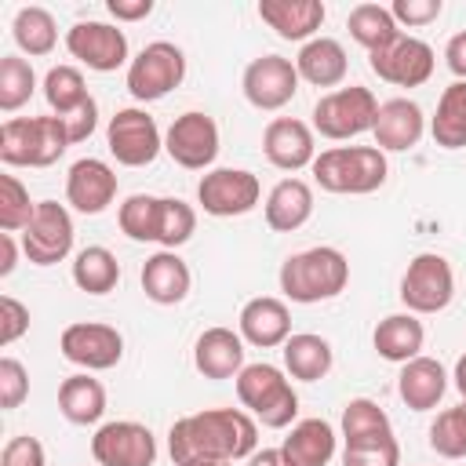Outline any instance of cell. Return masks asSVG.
<instances>
[{"label": "cell", "mask_w": 466, "mask_h": 466, "mask_svg": "<svg viewBox=\"0 0 466 466\" xmlns=\"http://www.w3.org/2000/svg\"><path fill=\"white\" fill-rule=\"evenodd\" d=\"M262 197L258 175L244 167H211L197 182V204L215 218H237L248 215Z\"/></svg>", "instance_id": "cell-10"}, {"label": "cell", "mask_w": 466, "mask_h": 466, "mask_svg": "<svg viewBox=\"0 0 466 466\" xmlns=\"http://www.w3.org/2000/svg\"><path fill=\"white\" fill-rule=\"evenodd\" d=\"M393 433L390 426V415L368 400V397H353L346 408H342V441L353 444V441H368V437H386Z\"/></svg>", "instance_id": "cell-38"}, {"label": "cell", "mask_w": 466, "mask_h": 466, "mask_svg": "<svg viewBox=\"0 0 466 466\" xmlns=\"http://www.w3.org/2000/svg\"><path fill=\"white\" fill-rule=\"evenodd\" d=\"M237 324H240V339L258 350H273L291 339V309L284 299H273V295L248 299Z\"/></svg>", "instance_id": "cell-20"}, {"label": "cell", "mask_w": 466, "mask_h": 466, "mask_svg": "<svg viewBox=\"0 0 466 466\" xmlns=\"http://www.w3.org/2000/svg\"><path fill=\"white\" fill-rule=\"evenodd\" d=\"M313 215V189L302 178H280L266 197V226L273 233H291Z\"/></svg>", "instance_id": "cell-29"}, {"label": "cell", "mask_w": 466, "mask_h": 466, "mask_svg": "<svg viewBox=\"0 0 466 466\" xmlns=\"http://www.w3.org/2000/svg\"><path fill=\"white\" fill-rule=\"evenodd\" d=\"M346 29H350V36L371 55V51H382L386 44H393L397 36H400V25L393 22V15H390V7H382V4H357L353 11H350V18H346Z\"/></svg>", "instance_id": "cell-35"}, {"label": "cell", "mask_w": 466, "mask_h": 466, "mask_svg": "<svg viewBox=\"0 0 466 466\" xmlns=\"http://www.w3.org/2000/svg\"><path fill=\"white\" fill-rule=\"evenodd\" d=\"M375 116H379V98L368 87L350 84V87H335L324 98H317L313 131L331 142H342V138H357V135L371 131Z\"/></svg>", "instance_id": "cell-6"}, {"label": "cell", "mask_w": 466, "mask_h": 466, "mask_svg": "<svg viewBox=\"0 0 466 466\" xmlns=\"http://www.w3.org/2000/svg\"><path fill=\"white\" fill-rule=\"evenodd\" d=\"M66 51L95 73H113L127 62V36L109 22H76L66 29Z\"/></svg>", "instance_id": "cell-17"}, {"label": "cell", "mask_w": 466, "mask_h": 466, "mask_svg": "<svg viewBox=\"0 0 466 466\" xmlns=\"http://www.w3.org/2000/svg\"><path fill=\"white\" fill-rule=\"evenodd\" d=\"M29 397V371L15 357H0V408L11 411Z\"/></svg>", "instance_id": "cell-44"}, {"label": "cell", "mask_w": 466, "mask_h": 466, "mask_svg": "<svg viewBox=\"0 0 466 466\" xmlns=\"http://www.w3.org/2000/svg\"><path fill=\"white\" fill-rule=\"evenodd\" d=\"M455 295V273L451 262L437 251H422L408 262L404 277H400V302L408 306V313H441L448 309Z\"/></svg>", "instance_id": "cell-8"}, {"label": "cell", "mask_w": 466, "mask_h": 466, "mask_svg": "<svg viewBox=\"0 0 466 466\" xmlns=\"http://www.w3.org/2000/svg\"><path fill=\"white\" fill-rule=\"evenodd\" d=\"M430 135L441 149H462L466 146V80H455L441 91L437 113L430 120Z\"/></svg>", "instance_id": "cell-32"}, {"label": "cell", "mask_w": 466, "mask_h": 466, "mask_svg": "<svg viewBox=\"0 0 466 466\" xmlns=\"http://www.w3.org/2000/svg\"><path fill=\"white\" fill-rule=\"evenodd\" d=\"M106 7L116 22H138V18L153 15V0H109Z\"/></svg>", "instance_id": "cell-49"}, {"label": "cell", "mask_w": 466, "mask_h": 466, "mask_svg": "<svg viewBox=\"0 0 466 466\" xmlns=\"http://www.w3.org/2000/svg\"><path fill=\"white\" fill-rule=\"evenodd\" d=\"M91 455L98 466H153L157 462V437L149 426L135 419H116L95 430Z\"/></svg>", "instance_id": "cell-13"}, {"label": "cell", "mask_w": 466, "mask_h": 466, "mask_svg": "<svg viewBox=\"0 0 466 466\" xmlns=\"http://www.w3.org/2000/svg\"><path fill=\"white\" fill-rule=\"evenodd\" d=\"M368 66H371V73H375L379 80H386V84L419 87V84H426V80L433 76L437 58H433V47H430L426 40L400 33V36H397L393 44H386L382 51H371V55H368Z\"/></svg>", "instance_id": "cell-15"}, {"label": "cell", "mask_w": 466, "mask_h": 466, "mask_svg": "<svg viewBox=\"0 0 466 466\" xmlns=\"http://www.w3.org/2000/svg\"><path fill=\"white\" fill-rule=\"evenodd\" d=\"M346 284H350V262L339 248H328V244L295 251L280 266V291L302 306L328 302L342 295Z\"/></svg>", "instance_id": "cell-2"}, {"label": "cell", "mask_w": 466, "mask_h": 466, "mask_svg": "<svg viewBox=\"0 0 466 466\" xmlns=\"http://www.w3.org/2000/svg\"><path fill=\"white\" fill-rule=\"evenodd\" d=\"M58 350L69 364L84 368V371H109L120 364L124 357V335L113 324H98V320H76L62 331Z\"/></svg>", "instance_id": "cell-12"}, {"label": "cell", "mask_w": 466, "mask_h": 466, "mask_svg": "<svg viewBox=\"0 0 466 466\" xmlns=\"http://www.w3.org/2000/svg\"><path fill=\"white\" fill-rule=\"evenodd\" d=\"M73 215L58 200H36L29 226L22 229V251L33 266H55L73 251Z\"/></svg>", "instance_id": "cell-11"}, {"label": "cell", "mask_w": 466, "mask_h": 466, "mask_svg": "<svg viewBox=\"0 0 466 466\" xmlns=\"http://www.w3.org/2000/svg\"><path fill=\"white\" fill-rule=\"evenodd\" d=\"M295 69H299V80L313 84V87H335L346 80V47L331 36H313L299 47L295 55Z\"/></svg>", "instance_id": "cell-28"}, {"label": "cell", "mask_w": 466, "mask_h": 466, "mask_svg": "<svg viewBox=\"0 0 466 466\" xmlns=\"http://www.w3.org/2000/svg\"><path fill=\"white\" fill-rule=\"evenodd\" d=\"M0 466H47V455H44V444L29 433L22 437H11L0 451Z\"/></svg>", "instance_id": "cell-47"}, {"label": "cell", "mask_w": 466, "mask_h": 466, "mask_svg": "<svg viewBox=\"0 0 466 466\" xmlns=\"http://www.w3.org/2000/svg\"><path fill=\"white\" fill-rule=\"evenodd\" d=\"M448 390V371L441 368V360L433 357H415L408 364H400V375H397V393L400 400L411 408V411H430L441 404Z\"/></svg>", "instance_id": "cell-27"}, {"label": "cell", "mask_w": 466, "mask_h": 466, "mask_svg": "<svg viewBox=\"0 0 466 466\" xmlns=\"http://www.w3.org/2000/svg\"><path fill=\"white\" fill-rule=\"evenodd\" d=\"M430 448L441 459H466V400L444 408L430 426Z\"/></svg>", "instance_id": "cell-40"}, {"label": "cell", "mask_w": 466, "mask_h": 466, "mask_svg": "<svg viewBox=\"0 0 466 466\" xmlns=\"http://www.w3.org/2000/svg\"><path fill=\"white\" fill-rule=\"evenodd\" d=\"M244 98L255 106V109H284L295 91H299V69L291 58L284 55H262V58H251L248 69H244Z\"/></svg>", "instance_id": "cell-16"}, {"label": "cell", "mask_w": 466, "mask_h": 466, "mask_svg": "<svg viewBox=\"0 0 466 466\" xmlns=\"http://www.w3.org/2000/svg\"><path fill=\"white\" fill-rule=\"evenodd\" d=\"M15 258H18L15 233H0V277H7L15 269Z\"/></svg>", "instance_id": "cell-51"}, {"label": "cell", "mask_w": 466, "mask_h": 466, "mask_svg": "<svg viewBox=\"0 0 466 466\" xmlns=\"http://www.w3.org/2000/svg\"><path fill=\"white\" fill-rule=\"evenodd\" d=\"M262 153L273 167L280 171H302L313 167L317 146H313V127L302 124L299 116H273L262 131Z\"/></svg>", "instance_id": "cell-18"}, {"label": "cell", "mask_w": 466, "mask_h": 466, "mask_svg": "<svg viewBox=\"0 0 466 466\" xmlns=\"http://www.w3.org/2000/svg\"><path fill=\"white\" fill-rule=\"evenodd\" d=\"M36 91V73L25 58L18 55H4L0 58V109L4 113H15L22 109Z\"/></svg>", "instance_id": "cell-39"}, {"label": "cell", "mask_w": 466, "mask_h": 466, "mask_svg": "<svg viewBox=\"0 0 466 466\" xmlns=\"http://www.w3.org/2000/svg\"><path fill=\"white\" fill-rule=\"evenodd\" d=\"M342 466H400V444L393 433L353 441L342 448Z\"/></svg>", "instance_id": "cell-43"}, {"label": "cell", "mask_w": 466, "mask_h": 466, "mask_svg": "<svg viewBox=\"0 0 466 466\" xmlns=\"http://www.w3.org/2000/svg\"><path fill=\"white\" fill-rule=\"evenodd\" d=\"M116 222H120V233L146 244L153 240L157 244V226H160V197H149V193H131L120 211H116Z\"/></svg>", "instance_id": "cell-37"}, {"label": "cell", "mask_w": 466, "mask_h": 466, "mask_svg": "<svg viewBox=\"0 0 466 466\" xmlns=\"http://www.w3.org/2000/svg\"><path fill=\"white\" fill-rule=\"evenodd\" d=\"M441 11H444L441 0H393L390 4V15L397 25H430L441 18Z\"/></svg>", "instance_id": "cell-45"}, {"label": "cell", "mask_w": 466, "mask_h": 466, "mask_svg": "<svg viewBox=\"0 0 466 466\" xmlns=\"http://www.w3.org/2000/svg\"><path fill=\"white\" fill-rule=\"evenodd\" d=\"M164 149H167V157L178 167L204 171L218 157V124L208 113L189 109V113H182V116L171 120V127L164 135Z\"/></svg>", "instance_id": "cell-14"}, {"label": "cell", "mask_w": 466, "mask_h": 466, "mask_svg": "<svg viewBox=\"0 0 466 466\" xmlns=\"http://www.w3.org/2000/svg\"><path fill=\"white\" fill-rule=\"evenodd\" d=\"M29 331V309L15 295H0V346L18 342Z\"/></svg>", "instance_id": "cell-46"}, {"label": "cell", "mask_w": 466, "mask_h": 466, "mask_svg": "<svg viewBox=\"0 0 466 466\" xmlns=\"http://www.w3.org/2000/svg\"><path fill=\"white\" fill-rule=\"evenodd\" d=\"M422 131H426V116H422V109L411 98H390V102H382L379 106V116H375V127H371L375 146L382 153H404V149L419 146Z\"/></svg>", "instance_id": "cell-21"}, {"label": "cell", "mask_w": 466, "mask_h": 466, "mask_svg": "<svg viewBox=\"0 0 466 466\" xmlns=\"http://www.w3.org/2000/svg\"><path fill=\"white\" fill-rule=\"evenodd\" d=\"M189 284H193V273L189 266L178 258V251H157L142 262V291L149 302L157 306H175L189 295Z\"/></svg>", "instance_id": "cell-24"}, {"label": "cell", "mask_w": 466, "mask_h": 466, "mask_svg": "<svg viewBox=\"0 0 466 466\" xmlns=\"http://www.w3.org/2000/svg\"><path fill=\"white\" fill-rule=\"evenodd\" d=\"M193 364L204 379H237L244 371V339L233 328H208L193 346Z\"/></svg>", "instance_id": "cell-22"}, {"label": "cell", "mask_w": 466, "mask_h": 466, "mask_svg": "<svg viewBox=\"0 0 466 466\" xmlns=\"http://www.w3.org/2000/svg\"><path fill=\"white\" fill-rule=\"evenodd\" d=\"M120 280V262L109 248L102 244H91L84 251H76L73 258V284L87 295H109Z\"/></svg>", "instance_id": "cell-34"}, {"label": "cell", "mask_w": 466, "mask_h": 466, "mask_svg": "<svg viewBox=\"0 0 466 466\" xmlns=\"http://www.w3.org/2000/svg\"><path fill=\"white\" fill-rule=\"evenodd\" d=\"M36 204L29 200V189L15 175H0V229L4 233H22L33 218Z\"/></svg>", "instance_id": "cell-42"}, {"label": "cell", "mask_w": 466, "mask_h": 466, "mask_svg": "<svg viewBox=\"0 0 466 466\" xmlns=\"http://www.w3.org/2000/svg\"><path fill=\"white\" fill-rule=\"evenodd\" d=\"M444 58H448V69H451L459 80H466V29H462V33H455V36L448 40Z\"/></svg>", "instance_id": "cell-50"}, {"label": "cell", "mask_w": 466, "mask_h": 466, "mask_svg": "<svg viewBox=\"0 0 466 466\" xmlns=\"http://www.w3.org/2000/svg\"><path fill=\"white\" fill-rule=\"evenodd\" d=\"M66 200L80 215H102L116 200V171L98 157L76 160L66 175Z\"/></svg>", "instance_id": "cell-19"}, {"label": "cell", "mask_w": 466, "mask_h": 466, "mask_svg": "<svg viewBox=\"0 0 466 466\" xmlns=\"http://www.w3.org/2000/svg\"><path fill=\"white\" fill-rule=\"evenodd\" d=\"M451 379H455V390H459V393H462V400H466V353L459 357V364H455V375H451Z\"/></svg>", "instance_id": "cell-53"}, {"label": "cell", "mask_w": 466, "mask_h": 466, "mask_svg": "<svg viewBox=\"0 0 466 466\" xmlns=\"http://www.w3.org/2000/svg\"><path fill=\"white\" fill-rule=\"evenodd\" d=\"M58 411L73 426H95L106 415V386L98 379H91L87 371L62 379V386H58Z\"/></svg>", "instance_id": "cell-31"}, {"label": "cell", "mask_w": 466, "mask_h": 466, "mask_svg": "<svg viewBox=\"0 0 466 466\" xmlns=\"http://www.w3.org/2000/svg\"><path fill=\"white\" fill-rule=\"evenodd\" d=\"M11 36H15V44H18L29 58H44V55H51L55 44H58L55 15H51L47 7H36V4L18 7L15 22H11Z\"/></svg>", "instance_id": "cell-33"}, {"label": "cell", "mask_w": 466, "mask_h": 466, "mask_svg": "<svg viewBox=\"0 0 466 466\" xmlns=\"http://www.w3.org/2000/svg\"><path fill=\"white\" fill-rule=\"evenodd\" d=\"M62 120V116H58ZM66 124V131H69V142L76 146V142H84V138H91V131L98 127V106H95V98L84 106V109H76L73 116H66L62 120Z\"/></svg>", "instance_id": "cell-48"}, {"label": "cell", "mask_w": 466, "mask_h": 466, "mask_svg": "<svg viewBox=\"0 0 466 466\" xmlns=\"http://www.w3.org/2000/svg\"><path fill=\"white\" fill-rule=\"evenodd\" d=\"M320 0H258V18L280 36V40H313V33L324 22Z\"/></svg>", "instance_id": "cell-23"}, {"label": "cell", "mask_w": 466, "mask_h": 466, "mask_svg": "<svg viewBox=\"0 0 466 466\" xmlns=\"http://www.w3.org/2000/svg\"><path fill=\"white\" fill-rule=\"evenodd\" d=\"M66 124L51 116H11L0 127V160L7 167H51L69 149Z\"/></svg>", "instance_id": "cell-3"}, {"label": "cell", "mask_w": 466, "mask_h": 466, "mask_svg": "<svg viewBox=\"0 0 466 466\" xmlns=\"http://www.w3.org/2000/svg\"><path fill=\"white\" fill-rule=\"evenodd\" d=\"M197 229V211L178 200V197H160V226H157V244L164 251L182 248Z\"/></svg>", "instance_id": "cell-41"}, {"label": "cell", "mask_w": 466, "mask_h": 466, "mask_svg": "<svg viewBox=\"0 0 466 466\" xmlns=\"http://www.w3.org/2000/svg\"><path fill=\"white\" fill-rule=\"evenodd\" d=\"M237 397L248 408V415L269 430H284L299 415V393L291 379L266 360L244 364V371L237 375Z\"/></svg>", "instance_id": "cell-5"}, {"label": "cell", "mask_w": 466, "mask_h": 466, "mask_svg": "<svg viewBox=\"0 0 466 466\" xmlns=\"http://www.w3.org/2000/svg\"><path fill=\"white\" fill-rule=\"evenodd\" d=\"M248 466H284V455H280V448H262L248 459Z\"/></svg>", "instance_id": "cell-52"}, {"label": "cell", "mask_w": 466, "mask_h": 466, "mask_svg": "<svg viewBox=\"0 0 466 466\" xmlns=\"http://www.w3.org/2000/svg\"><path fill=\"white\" fill-rule=\"evenodd\" d=\"M335 430L324 419H302L291 426V433L280 444L284 466H328L335 459Z\"/></svg>", "instance_id": "cell-26"}, {"label": "cell", "mask_w": 466, "mask_h": 466, "mask_svg": "<svg viewBox=\"0 0 466 466\" xmlns=\"http://www.w3.org/2000/svg\"><path fill=\"white\" fill-rule=\"evenodd\" d=\"M44 98H47L51 113L66 120L91 102V91H87L84 73L76 66H51L44 76Z\"/></svg>", "instance_id": "cell-36"}, {"label": "cell", "mask_w": 466, "mask_h": 466, "mask_svg": "<svg viewBox=\"0 0 466 466\" xmlns=\"http://www.w3.org/2000/svg\"><path fill=\"white\" fill-rule=\"evenodd\" d=\"M390 175L386 153L379 146H335L317 153L313 160V178L328 193H375Z\"/></svg>", "instance_id": "cell-4"}, {"label": "cell", "mask_w": 466, "mask_h": 466, "mask_svg": "<svg viewBox=\"0 0 466 466\" xmlns=\"http://www.w3.org/2000/svg\"><path fill=\"white\" fill-rule=\"evenodd\" d=\"M106 146L116 157V164H124V167H146V164H153L160 157L164 138H160L157 120L146 109L127 106V109H116L109 116Z\"/></svg>", "instance_id": "cell-9"}, {"label": "cell", "mask_w": 466, "mask_h": 466, "mask_svg": "<svg viewBox=\"0 0 466 466\" xmlns=\"http://www.w3.org/2000/svg\"><path fill=\"white\" fill-rule=\"evenodd\" d=\"M182 76H186V55L171 40H153L127 62V91L135 102L164 98L182 84Z\"/></svg>", "instance_id": "cell-7"}, {"label": "cell", "mask_w": 466, "mask_h": 466, "mask_svg": "<svg viewBox=\"0 0 466 466\" xmlns=\"http://www.w3.org/2000/svg\"><path fill=\"white\" fill-rule=\"evenodd\" d=\"M335 364V353H331V342L324 335H313V331H299L284 342V371L299 382H317L331 371Z\"/></svg>", "instance_id": "cell-30"}, {"label": "cell", "mask_w": 466, "mask_h": 466, "mask_svg": "<svg viewBox=\"0 0 466 466\" xmlns=\"http://www.w3.org/2000/svg\"><path fill=\"white\" fill-rule=\"evenodd\" d=\"M422 342H426V328H422V320L415 313H390L371 331L375 353L382 360H390V364H408V360L422 357L419 353Z\"/></svg>", "instance_id": "cell-25"}, {"label": "cell", "mask_w": 466, "mask_h": 466, "mask_svg": "<svg viewBox=\"0 0 466 466\" xmlns=\"http://www.w3.org/2000/svg\"><path fill=\"white\" fill-rule=\"evenodd\" d=\"M167 451L175 466H229L258 451V422L240 408H204L171 422Z\"/></svg>", "instance_id": "cell-1"}]
</instances>
